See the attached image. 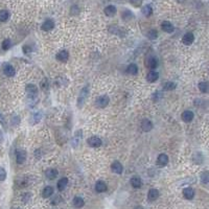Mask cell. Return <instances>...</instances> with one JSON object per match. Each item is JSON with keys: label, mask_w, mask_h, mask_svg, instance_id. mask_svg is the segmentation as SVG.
<instances>
[{"label": "cell", "mask_w": 209, "mask_h": 209, "mask_svg": "<svg viewBox=\"0 0 209 209\" xmlns=\"http://www.w3.org/2000/svg\"><path fill=\"white\" fill-rule=\"evenodd\" d=\"M31 51V48L30 46H27V45H25V46H23V52H24L25 54H30V52Z\"/></svg>", "instance_id": "cell-40"}, {"label": "cell", "mask_w": 209, "mask_h": 209, "mask_svg": "<svg viewBox=\"0 0 209 209\" xmlns=\"http://www.w3.org/2000/svg\"><path fill=\"white\" fill-rule=\"evenodd\" d=\"M72 204L75 208H82V207H84V205H85V201L83 198H81V197H74L72 200Z\"/></svg>", "instance_id": "cell-24"}, {"label": "cell", "mask_w": 209, "mask_h": 209, "mask_svg": "<svg viewBox=\"0 0 209 209\" xmlns=\"http://www.w3.org/2000/svg\"><path fill=\"white\" fill-rule=\"evenodd\" d=\"M121 18H123L125 21H130L131 19H133V18H134V15H133V13H132L131 10H125L123 13H121Z\"/></svg>", "instance_id": "cell-27"}, {"label": "cell", "mask_w": 209, "mask_h": 209, "mask_svg": "<svg viewBox=\"0 0 209 209\" xmlns=\"http://www.w3.org/2000/svg\"><path fill=\"white\" fill-rule=\"evenodd\" d=\"M26 93L28 97H37L38 94V87L34 84H28L26 86Z\"/></svg>", "instance_id": "cell-8"}, {"label": "cell", "mask_w": 209, "mask_h": 209, "mask_svg": "<svg viewBox=\"0 0 209 209\" xmlns=\"http://www.w3.org/2000/svg\"><path fill=\"white\" fill-rule=\"evenodd\" d=\"M41 88L43 90H46L48 88V82H47L46 78H44V80L41 82Z\"/></svg>", "instance_id": "cell-39"}, {"label": "cell", "mask_w": 209, "mask_h": 209, "mask_svg": "<svg viewBox=\"0 0 209 209\" xmlns=\"http://www.w3.org/2000/svg\"><path fill=\"white\" fill-rule=\"evenodd\" d=\"M161 28H162V30L165 31V33H173L175 30L174 25L171 24L169 21H163L162 24H161Z\"/></svg>", "instance_id": "cell-18"}, {"label": "cell", "mask_w": 209, "mask_h": 209, "mask_svg": "<svg viewBox=\"0 0 209 209\" xmlns=\"http://www.w3.org/2000/svg\"><path fill=\"white\" fill-rule=\"evenodd\" d=\"M6 179V171L0 166V182H3Z\"/></svg>", "instance_id": "cell-36"}, {"label": "cell", "mask_w": 209, "mask_h": 209, "mask_svg": "<svg viewBox=\"0 0 209 209\" xmlns=\"http://www.w3.org/2000/svg\"><path fill=\"white\" fill-rule=\"evenodd\" d=\"M194 41H195V36L192 33H186L183 36V38H182V42H183L185 45L192 44V42Z\"/></svg>", "instance_id": "cell-16"}, {"label": "cell", "mask_w": 209, "mask_h": 209, "mask_svg": "<svg viewBox=\"0 0 209 209\" xmlns=\"http://www.w3.org/2000/svg\"><path fill=\"white\" fill-rule=\"evenodd\" d=\"M52 195H54V188H52L51 186H46L43 189V192H42V195H43V198H45V199L50 198Z\"/></svg>", "instance_id": "cell-28"}, {"label": "cell", "mask_w": 209, "mask_h": 209, "mask_svg": "<svg viewBox=\"0 0 209 209\" xmlns=\"http://www.w3.org/2000/svg\"><path fill=\"white\" fill-rule=\"evenodd\" d=\"M2 70H3L4 74L6 75V76H9V78H12V76H14L15 73H16L15 68L13 67V66L10 65V64H9V63H5V64H3Z\"/></svg>", "instance_id": "cell-6"}, {"label": "cell", "mask_w": 209, "mask_h": 209, "mask_svg": "<svg viewBox=\"0 0 209 209\" xmlns=\"http://www.w3.org/2000/svg\"><path fill=\"white\" fill-rule=\"evenodd\" d=\"M158 198H159V191H158V189L151 188L149 190V194H147V200H149L150 202H154Z\"/></svg>", "instance_id": "cell-13"}, {"label": "cell", "mask_w": 209, "mask_h": 209, "mask_svg": "<svg viewBox=\"0 0 209 209\" xmlns=\"http://www.w3.org/2000/svg\"><path fill=\"white\" fill-rule=\"evenodd\" d=\"M58 175H59V173H58V171L55 168H48L45 171V176L49 180H54L58 177Z\"/></svg>", "instance_id": "cell-19"}, {"label": "cell", "mask_w": 209, "mask_h": 209, "mask_svg": "<svg viewBox=\"0 0 209 209\" xmlns=\"http://www.w3.org/2000/svg\"><path fill=\"white\" fill-rule=\"evenodd\" d=\"M131 1H132V2H133V3L135 4V2H136V1H138V0H131Z\"/></svg>", "instance_id": "cell-47"}, {"label": "cell", "mask_w": 209, "mask_h": 209, "mask_svg": "<svg viewBox=\"0 0 209 209\" xmlns=\"http://www.w3.org/2000/svg\"><path fill=\"white\" fill-rule=\"evenodd\" d=\"M161 97H162V93L159 92V91L155 92V93L153 94V100H154V102H158V100H159Z\"/></svg>", "instance_id": "cell-38"}, {"label": "cell", "mask_w": 209, "mask_h": 209, "mask_svg": "<svg viewBox=\"0 0 209 209\" xmlns=\"http://www.w3.org/2000/svg\"><path fill=\"white\" fill-rule=\"evenodd\" d=\"M109 102H110V98L107 95H100V96H98L95 99V106H96L97 108H100V109L106 108L109 105Z\"/></svg>", "instance_id": "cell-2"}, {"label": "cell", "mask_w": 209, "mask_h": 209, "mask_svg": "<svg viewBox=\"0 0 209 209\" xmlns=\"http://www.w3.org/2000/svg\"><path fill=\"white\" fill-rule=\"evenodd\" d=\"M9 18H10L9 10H0V22H5V21L9 20Z\"/></svg>", "instance_id": "cell-31"}, {"label": "cell", "mask_w": 209, "mask_h": 209, "mask_svg": "<svg viewBox=\"0 0 209 209\" xmlns=\"http://www.w3.org/2000/svg\"><path fill=\"white\" fill-rule=\"evenodd\" d=\"M183 197L186 200H192L195 198V190L191 187H186L183 189Z\"/></svg>", "instance_id": "cell-15"}, {"label": "cell", "mask_w": 209, "mask_h": 209, "mask_svg": "<svg viewBox=\"0 0 209 209\" xmlns=\"http://www.w3.org/2000/svg\"><path fill=\"white\" fill-rule=\"evenodd\" d=\"M127 72L132 75L137 74V72H138V67H137L136 64H130L128 67H127Z\"/></svg>", "instance_id": "cell-29"}, {"label": "cell", "mask_w": 209, "mask_h": 209, "mask_svg": "<svg viewBox=\"0 0 209 209\" xmlns=\"http://www.w3.org/2000/svg\"><path fill=\"white\" fill-rule=\"evenodd\" d=\"M68 59H69V52L67 50H61L60 52H58L57 54V60L60 61L62 63L67 62Z\"/></svg>", "instance_id": "cell-12"}, {"label": "cell", "mask_w": 209, "mask_h": 209, "mask_svg": "<svg viewBox=\"0 0 209 209\" xmlns=\"http://www.w3.org/2000/svg\"><path fill=\"white\" fill-rule=\"evenodd\" d=\"M141 13L145 16V17H150V16L153 14V9H152V6H151L150 4L144 5V6L141 9Z\"/></svg>", "instance_id": "cell-30"}, {"label": "cell", "mask_w": 209, "mask_h": 209, "mask_svg": "<svg viewBox=\"0 0 209 209\" xmlns=\"http://www.w3.org/2000/svg\"><path fill=\"white\" fill-rule=\"evenodd\" d=\"M177 1H178V2H179V3H182V2H184V1H185V0H177Z\"/></svg>", "instance_id": "cell-45"}, {"label": "cell", "mask_w": 209, "mask_h": 209, "mask_svg": "<svg viewBox=\"0 0 209 209\" xmlns=\"http://www.w3.org/2000/svg\"><path fill=\"white\" fill-rule=\"evenodd\" d=\"M30 194H24L22 195V200L24 201V202H27L28 200H30Z\"/></svg>", "instance_id": "cell-42"}, {"label": "cell", "mask_w": 209, "mask_h": 209, "mask_svg": "<svg viewBox=\"0 0 209 209\" xmlns=\"http://www.w3.org/2000/svg\"><path fill=\"white\" fill-rule=\"evenodd\" d=\"M145 66L151 68V69H155L158 66V60L157 58L154 55H149V57L145 59Z\"/></svg>", "instance_id": "cell-4"}, {"label": "cell", "mask_w": 209, "mask_h": 209, "mask_svg": "<svg viewBox=\"0 0 209 209\" xmlns=\"http://www.w3.org/2000/svg\"><path fill=\"white\" fill-rule=\"evenodd\" d=\"M80 7L78 6V5H72L71 6V9H70V13H71V15H78L80 14Z\"/></svg>", "instance_id": "cell-37"}, {"label": "cell", "mask_w": 209, "mask_h": 209, "mask_svg": "<svg viewBox=\"0 0 209 209\" xmlns=\"http://www.w3.org/2000/svg\"><path fill=\"white\" fill-rule=\"evenodd\" d=\"M198 87L202 93H209V83L207 82H201L198 85Z\"/></svg>", "instance_id": "cell-26"}, {"label": "cell", "mask_w": 209, "mask_h": 209, "mask_svg": "<svg viewBox=\"0 0 209 209\" xmlns=\"http://www.w3.org/2000/svg\"><path fill=\"white\" fill-rule=\"evenodd\" d=\"M3 139H4L3 133H2V131L0 130V143H2V142H3Z\"/></svg>", "instance_id": "cell-44"}, {"label": "cell", "mask_w": 209, "mask_h": 209, "mask_svg": "<svg viewBox=\"0 0 209 209\" xmlns=\"http://www.w3.org/2000/svg\"><path fill=\"white\" fill-rule=\"evenodd\" d=\"M42 30L44 31H49V30H52L54 28V22L52 19H47L45 20L43 22V24L41 26Z\"/></svg>", "instance_id": "cell-9"}, {"label": "cell", "mask_w": 209, "mask_h": 209, "mask_svg": "<svg viewBox=\"0 0 209 209\" xmlns=\"http://www.w3.org/2000/svg\"><path fill=\"white\" fill-rule=\"evenodd\" d=\"M130 182H131V185L134 188H140L142 186V181L139 177H133Z\"/></svg>", "instance_id": "cell-25"}, {"label": "cell", "mask_w": 209, "mask_h": 209, "mask_svg": "<svg viewBox=\"0 0 209 209\" xmlns=\"http://www.w3.org/2000/svg\"><path fill=\"white\" fill-rule=\"evenodd\" d=\"M89 96V86H85L83 89L81 90L80 95H78V107L82 108L84 106V104L86 102L87 98Z\"/></svg>", "instance_id": "cell-1"}, {"label": "cell", "mask_w": 209, "mask_h": 209, "mask_svg": "<svg viewBox=\"0 0 209 209\" xmlns=\"http://www.w3.org/2000/svg\"><path fill=\"white\" fill-rule=\"evenodd\" d=\"M176 87L177 85L174 82H166L163 84V90H166V91H171V90L176 89Z\"/></svg>", "instance_id": "cell-32"}, {"label": "cell", "mask_w": 209, "mask_h": 209, "mask_svg": "<svg viewBox=\"0 0 209 209\" xmlns=\"http://www.w3.org/2000/svg\"><path fill=\"white\" fill-rule=\"evenodd\" d=\"M16 209H20V208H16Z\"/></svg>", "instance_id": "cell-49"}, {"label": "cell", "mask_w": 209, "mask_h": 209, "mask_svg": "<svg viewBox=\"0 0 209 209\" xmlns=\"http://www.w3.org/2000/svg\"><path fill=\"white\" fill-rule=\"evenodd\" d=\"M111 169H112L113 173L120 175V174H123V164H121L119 161H114V162L111 164Z\"/></svg>", "instance_id": "cell-11"}, {"label": "cell", "mask_w": 209, "mask_h": 209, "mask_svg": "<svg viewBox=\"0 0 209 209\" xmlns=\"http://www.w3.org/2000/svg\"><path fill=\"white\" fill-rule=\"evenodd\" d=\"M104 12H105L106 16H108V17H113V16L116 15L117 10H116V7L114 5H108V6L105 7Z\"/></svg>", "instance_id": "cell-20"}, {"label": "cell", "mask_w": 209, "mask_h": 209, "mask_svg": "<svg viewBox=\"0 0 209 209\" xmlns=\"http://www.w3.org/2000/svg\"><path fill=\"white\" fill-rule=\"evenodd\" d=\"M60 199H61V197H55L54 199L52 200V202H51V203H52L54 205V204H58V203H59V201H58V200H60Z\"/></svg>", "instance_id": "cell-43"}, {"label": "cell", "mask_w": 209, "mask_h": 209, "mask_svg": "<svg viewBox=\"0 0 209 209\" xmlns=\"http://www.w3.org/2000/svg\"><path fill=\"white\" fill-rule=\"evenodd\" d=\"M1 46L3 50H9L10 47H12V41H10V39H4V40L2 41Z\"/></svg>", "instance_id": "cell-33"}, {"label": "cell", "mask_w": 209, "mask_h": 209, "mask_svg": "<svg viewBox=\"0 0 209 209\" xmlns=\"http://www.w3.org/2000/svg\"><path fill=\"white\" fill-rule=\"evenodd\" d=\"M194 117H195L194 112H192V111H189V110L184 111L181 115V118L184 123H190V121H192V119H194Z\"/></svg>", "instance_id": "cell-10"}, {"label": "cell", "mask_w": 209, "mask_h": 209, "mask_svg": "<svg viewBox=\"0 0 209 209\" xmlns=\"http://www.w3.org/2000/svg\"><path fill=\"white\" fill-rule=\"evenodd\" d=\"M168 156L166 154H160L157 158V164L159 166H165L168 163Z\"/></svg>", "instance_id": "cell-14"}, {"label": "cell", "mask_w": 209, "mask_h": 209, "mask_svg": "<svg viewBox=\"0 0 209 209\" xmlns=\"http://www.w3.org/2000/svg\"><path fill=\"white\" fill-rule=\"evenodd\" d=\"M67 185H68V179L67 178H61L59 181H58V184H57L58 190H59V191H63V190L67 187Z\"/></svg>", "instance_id": "cell-23"}, {"label": "cell", "mask_w": 209, "mask_h": 209, "mask_svg": "<svg viewBox=\"0 0 209 209\" xmlns=\"http://www.w3.org/2000/svg\"><path fill=\"white\" fill-rule=\"evenodd\" d=\"M0 123H1L2 126L4 127H6V123H5V119H4V117H3V115L1 114V113H0Z\"/></svg>", "instance_id": "cell-41"}, {"label": "cell", "mask_w": 209, "mask_h": 209, "mask_svg": "<svg viewBox=\"0 0 209 209\" xmlns=\"http://www.w3.org/2000/svg\"><path fill=\"white\" fill-rule=\"evenodd\" d=\"M135 209H142V207H141V206H137V207L135 208Z\"/></svg>", "instance_id": "cell-46"}, {"label": "cell", "mask_w": 209, "mask_h": 209, "mask_svg": "<svg viewBox=\"0 0 209 209\" xmlns=\"http://www.w3.org/2000/svg\"><path fill=\"white\" fill-rule=\"evenodd\" d=\"M201 181L204 184L209 183V171H203L201 175Z\"/></svg>", "instance_id": "cell-35"}, {"label": "cell", "mask_w": 209, "mask_h": 209, "mask_svg": "<svg viewBox=\"0 0 209 209\" xmlns=\"http://www.w3.org/2000/svg\"><path fill=\"white\" fill-rule=\"evenodd\" d=\"M141 129L144 132H150L153 130V123L150 119H143L141 121Z\"/></svg>", "instance_id": "cell-17"}, {"label": "cell", "mask_w": 209, "mask_h": 209, "mask_svg": "<svg viewBox=\"0 0 209 209\" xmlns=\"http://www.w3.org/2000/svg\"><path fill=\"white\" fill-rule=\"evenodd\" d=\"M82 137H83V132H82L81 130H78V131L75 132L72 140H71V144H72L73 147H75L76 149V147L80 145L81 141H82Z\"/></svg>", "instance_id": "cell-5"}, {"label": "cell", "mask_w": 209, "mask_h": 209, "mask_svg": "<svg viewBox=\"0 0 209 209\" xmlns=\"http://www.w3.org/2000/svg\"><path fill=\"white\" fill-rule=\"evenodd\" d=\"M158 78H159V73L156 72L154 70L150 71V72L147 74V81L150 82V83H154V82L157 81Z\"/></svg>", "instance_id": "cell-21"}, {"label": "cell", "mask_w": 209, "mask_h": 209, "mask_svg": "<svg viewBox=\"0 0 209 209\" xmlns=\"http://www.w3.org/2000/svg\"><path fill=\"white\" fill-rule=\"evenodd\" d=\"M26 160V152L24 150L16 151V161L18 164H23Z\"/></svg>", "instance_id": "cell-7"}, {"label": "cell", "mask_w": 209, "mask_h": 209, "mask_svg": "<svg viewBox=\"0 0 209 209\" xmlns=\"http://www.w3.org/2000/svg\"><path fill=\"white\" fill-rule=\"evenodd\" d=\"M147 36L150 40H155V39H157V37H158V33L156 30H149V33L147 34Z\"/></svg>", "instance_id": "cell-34"}, {"label": "cell", "mask_w": 209, "mask_h": 209, "mask_svg": "<svg viewBox=\"0 0 209 209\" xmlns=\"http://www.w3.org/2000/svg\"><path fill=\"white\" fill-rule=\"evenodd\" d=\"M87 142H88V144L91 147H93V149H97V147H102V139H100L99 137H97V136L90 137V138L87 140Z\"/></svg>", "instance_id": "cell-3"}, {"label": "cell", "mask_w": 209, "mask_h": 209, "mask_svg": "<svg viewBox=\"0 0 209 209\" xmlns=\"http://www.w3.org/2000/svg\"><path fill=\"white\" fill-rule=\"evenodd\" d=\"M95 190H96V192H99V194L105 192L107 190V185H106L104 181H97L95 183Z\"/></svg>", "instance_id": "cell-22"}, {"label": "cell", "mask_w": 209, "mask_h": 209, "mask_svg": "<svg viewBox=\"0 0 209 209\" xmlns=\"http://www.w3.org/2000/svg\"><path fill=\"white\" fill-rule=\"evenodd\" d=\"M0 195H1V189H0Z\"/></svg>", "instance_id": "cell-48"}]
</instances>
